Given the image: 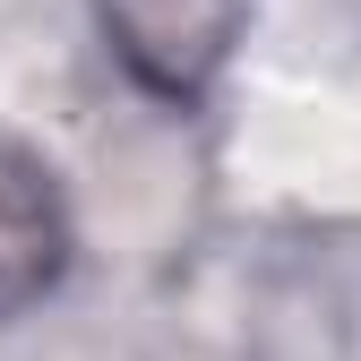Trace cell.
<instances>
[{
	"mask_svg": "<svg viewBox=\"0 0 361 361\" xmlns=\"http://www.w3.org/2000/svg\"><path fill=\"white\" fill-rule=\"evenodd\" d=\"M104 61L164 112H198L241 61L258 0H86Z\"/></svg>",
	"mask_w": 361,
	"mask_h": 361,
	"instance_id": "1",
	"label": "cell"
},
{
	"mask_svg": "<svg viewBox=\"0 0 361 361\" xmlns=\"http://www.w3.org/2000/svg\"><path fill=\"white\" fill-rule=\"evenodd\" d=\"M69 258H78V224L61 198V172L35 147L0 138V327L35 319L69 284Z\"/></svg>",
	"mask_w": 361,
	"mask_h": 361,
	"instance_id": "2",
	"label": "cell"
}]
</instances>
